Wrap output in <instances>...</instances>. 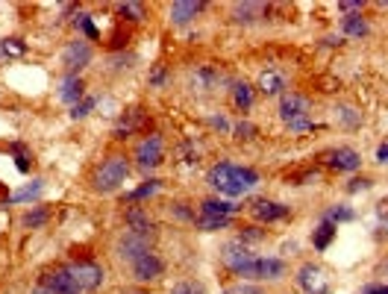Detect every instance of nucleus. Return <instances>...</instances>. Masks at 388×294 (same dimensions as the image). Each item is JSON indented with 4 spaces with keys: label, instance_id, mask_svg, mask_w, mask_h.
I'll use <instances>...</instances> for the list:
<instances>
[{
    "label": "nucleus",
    "instance_id": "f257e3e1",
    "mask_svg": "<svg viewBox=\"0 0 388 294\" xmlns=\"http://www.w3.org/2000/svg\"><path fill=\"white\" fill-rule=\"evenodd\" d=\"M206 182L215 191L227 194V198H241L259 186V171H253L247 165H232V162H218L209 168Z\"/></svg>",
    "mask_w": 388,
    "mask_h": 294
},
{
    "label": "nucleus",
    "instance_id": "f03ea898",
    "mask_svg": "<svg viewBox=\"0 0 388 294\" xmlns=\"http://www.w3.org/2000/svg\"><path fill=\"white\" fill-rule=\"evenodd\" d=\"M280 118L285 121V127L292 129V133H309V129H318V124L312 121V101L303 97V94H283Z\"/></svg>",
    "mask_w": 388,
    "mask_h": 294
},
{
    "label": "nucleus",
    "instance_id": "7ed1b4c3",
    "mask_svg": "<svg viewBox=\"0 0 388 294\" xmlns=\"http://www.w3.org/2000/svg\"><path fill=\"white\" fill-rule=\"evenodd\" d=\"M130 177V162L124 156H109L101 168L94 171V191L112 194L127 182Z\"/></svg>",
    "mask_w": 388,
    "mask_h": 294
},
{
    "label": "nucleus",
    "instance_id": "20e7f679",
    "mask_svg": "<svg viewBox=\"0 0 388 294\" xmlns=\"http://www.w3.org/2000/svg\"><path fill=\"white\" fill-rule=\"evenodd\" d=\"M221 262L229 271L232 277H241V280H253V265H256V256L250 253L247 244L241 242H227L224 250H221Z\"/></svg>",
    "mask_w": 388,
    "mask_h": 294
},
{
    "label": "nucleus",
    "instance_id": "39448f33",
    "mask_svg": "<svg viewBox=\"0 0 388 294\" xmlns=\"http://www.w3.org/2000/svg\"><path fill=\"white\" fill-rule=\"evenodd\" d=\"M165 162V138L159 133H150L144 136L139 145H136V165L141 171H153Z\"/></svg>",
    "mask_w": 388,
    "mask_h": 294
},
{
    "label": "nucleus",
    "instance_id": "423d86ee",
    "mask_svg": "<svg viewBox=\"0 0 388 294\" xmlns=\"http://www.w3.org/2000/svg\"><path fill=\"white\" fill-rule=\"evenodd\" d=\"M71 274L76 280V286H80L83 294H92L103 286V265H97L94 259H76V262H68Z\"/></svg>",
    "mask_w": 388,
    "mask_h": 294
},
{
    "label": "nucleus",
    "instance_id": "0eeeda50",
    "mask_svg": "<svg viewBox=\"0 0 388 294\" xmlns=\"http://www.w3.org/2000/svg\"><path fill=\"white\" fill-rule=\"evenodd\" d=\"M297 286H300L303 294H329V277H327V271L315 265V262H306L297 268Z\"/></svg>",
    "mask_w": 388,
    "mask_h": 294
},
{
    "label": "nucleus",
    "instance_id": "6e6552de",
    "mask_svg": "<svg viewBox=\"0 0 388 294\" xmlns=\"http://www.w3.org/2000/svg\"><path fill=\"white\" fill-rule=\"evenodd\" d=\"M92 45L88 41H83V39H76V41H71L68 48L62 50V65L68 68L71 74H76V71H83V68H88L92 65Z\"/></svg>",
    "mask_w": 388,
    "mask_h": 294
},
{
    "label": "nucleus",
    "instance_id": "1a4fd4ad",
    "mask_svg": "<svg viewBox=\"0 0 388 294\" xmlns=\"http://www.w3.org/2000/svg\"><path fill=\"white\" fill-rule=\"evenodd\" d=\"M288 85V74L280 65H265L262 74H259V92L265 97H280Z\"/></svg>",
    "mask_w": 388,
    "mask_h": 294
},
{
    "label": "nucleus",
    "instance_id": "9d476101",
    "mask_svg": "<svg viewBox=\"0 0 388 294\" xmlns=\"http://www.w3.org/2000/svg\"><path fill=\"white\" fill-rule=\"evenodd\" d=\"M221 83H224V71L218 65H197L194 74L188 77L192 92H215Z\"/></svg>",
    "mask_w": 388,
    "mask_h": 294
},
{
    "label": "nucleus",
    "instance_id": "9b49d317",
    "mask_svg": "<svg viewBox=\"0 0 388 294\" xmlns=\"http://www.w3.org/2000/svg\"><path fill=\"white\" fill-rule=\"evenodd\" d=\"M250 215L256 218L259 224H274V221H285L292 218V209L285 203H276V200H253L250 203Z\"/></svg>",
    "mask_w": 388,
    "mask_h": 294
},
{
    "label": "nucleus",
    "instance_id": "f8f14e48",
    "mask_svg": "<svg viewBox=\"0 0 388 294\" xmlns=\"http://www.w3.org/2000/svg\"><path fill=\"white\" fill-rule=\"evenodd\" d=\"M130 268H132V277H136L139 282H156L165 274V262L156 253H153V250H150V253H144V256H139Z\"/></svg>",
    "mask_w": 388,
    "mask_h": 294
},
{
    "label": "nucleus",
    "instance_id": "ddd939ff",
    "mask_svg": "<svg viewBox=\"0 0 388 294\" xmlns=\"http://www.w3.org/2000/svg\"><path fill=\"white\" fill-rule=\"evenodd\" d=\"M124 221H127V230L139 238H150L153 233H156V221L147 215V209H139V206H130Z\"/></svg>",
    "mask_w": 388,
    "mask_h": 294
},
{
    "label": "nucleus",
    "instance_id": "4468645a",
    "mask_svg": "<svg viewBox=\"0 0 388 294\" xmlns=\"http://www.w3.org/2000/svg\"><path fill=\"white\" fill-rule=\"evenodd\" d=\"M324 162H327L332 171H347L350 174V171H359L362 156L353 147H336V150H329Z\"/></svg>",
    "mask_w": 388,
    "mask_h": 294
},
{
    "label": "nucleus",
    "instance_id": "2eb2a0df",
    "mask_svg": "<svg viewBox=\"0 0 388 294\" xmlns=\"http://www.w3.org/2000/svg\"><path fill=\"white\" fill-rule=\"evenodd\" d=\"M285 262L276 256H256V265H253V280H283L285 277Z\"/></svg>",
    "mask_w": 388,
    "mask_h": 294
},
{
    "label": "nucleus",
    "instance_id": "dca6fc26",
    "mask_svg": "<svg viewBox=\"0 0 388 294\" xmlns=\"http://www.w3.org/2000/svg\"><path fill=\"white\" fill-rule=\"evenodd\" d=\"M144 253H150V242L147 238H139V235H132V233H127L124 238L118 242V256L124 259V262H136L139 256H144Z\"/></svg>",
    "mask_w": 388,
    "mask_h": 294
},
{
    "label": "nucleus",
    "instance_id": "f3484780",
    "mask_svg": "<svg viewBox=\"0 0 388 294\" xmlns=\"http://www.w3.org/2000/svg\"><path fill=\"white\" fill-rule=\"evenodd\" d=\"M206 9L203 0H176V3L171 6V18H174V24H188V21H194L197 15H201Z\"/></svg>",
    "mask_w": 388,
    "mask_h": 294
},
{
    "label": "nucleus",
    "instance_id": "a211bd4d",
    "mask_svg": "<svg viewBox=\"0 0 388 294\" xmlns=\"http://www.w3.org/2000/svg\"><path fill=\"white\" fill-rule=\"evenodd\" d=\"M57 97L62 103H71V106H76L83 101V80L76 77V74H68V77H65L62 83H59V92H57Z\"/></svg>",
    "mask_w": 388,
    "mask_h": 294
},
{
    "label": "nucleus",
    "instance_id": "6ab92c4d",
    "mask_svg": "<svg viewBox=\"0 0 388 294\" xmlns=\"http://www.w3.org/2000/svg\"><path fill=\"white\" fill-rule=\"evenodd\" d=\"M141 124H144V109H130V112H124V118H121V124L115 127V138L118 141L130 138L136 129H141Z\"/></svg>",
    "mask_w": 388,
    "mask_h": 294
},
{
    "label": "nucleus",
    "instance_id": "aec40b11",
    "mask_svg": "<svg viewBox=\"0 0 388 294\" xmlns=\"http://www.w3.org/2000/svg\"><path fill=\"white\" fill-rule=\"evenodd\" d=\"M265 12H268L265 3H236L232 6V21L236 24H253V21L265 18Z\"/></svg>",
    "mask_w": 388,
    "mask_h": 294
},
{
    "label": "nucleus",
    "instance_id": "412c9836",
    "mask_svg": "<svg viewBox=\"0 0 388 294\" xmlns=\"http://www.w3.org/2000/svg\"><path fill=\"white\" fill-rule=\"evenodd\" d=\"M241 209V206L229 203V200H218V198H209L201 203V215H209V218H232Z\"/></svg>",
    "mask_w": 388,
    "mask_h": 294
},
{
    "label": "nucleus",
    "instance_id": "4be33fe9",
    "mask_svg": "<svg viewBox=\"0 0 388 294\" xmlns=\"http://www.w3.org/2000/svg\"><path fill=\"white\" fill-rule=\"evenodd\" d=\"M336 230H338V227L332 224V221H327V218L312 230V247L318 250V253H324V250L332 244V238H336Z\"/></svg>",
    "mask_w": 388,
    "mask_h": 294
},
{
    "label": "nucleus",
    "instance_id": "5701e85b",
    "mask_svg": "<svg viewBox=\"0 0 388 294\" xmlns=\"http://www.w3.org/2000/svg\"><path fill=\"white\" fill-rule=\"evenodd\" d=\"M341 32L350 36V39H365V36H368V21H365L359 12L341 15Z\"/></svg>",
    "mask_w": 388,
    "mask_h": 294
},
{
    "label": "nucleus",
    "instance_id": "b1692460",
    "mask_svg": "<svg viewBox=\"0 0 388 294\" xmlns=\"http://www.w3.org/2000/svg\"><path fill=\"white\" fill-rule=\"evenodd\" d=\"M232 103H236V109H241V112H247L253 106V89L247 83H232Z\"/></svg>",
    "mask_w": 388,
    "mask_h": 294
},
{
    "label": "nucleus",
    "instance_id": "393cba45",
    "mask_svg": "<svg viewBox=\"0 0 388 294\" xmlns=\"http://www.w3.org/2000/svg\"><path fill=\"white\" fill-rule=\"evenodd\" d=\"M232 224V218H209V215H201L194 218V227L203 233H215V230H227V227Z\"/></svg>",
    "mask_w": 388,
    "mask_h": 294
},
{
    "label": "nucleus",
    "instance_id": "a878e982",
    "mask_svg": "<svg viewBox=\"0 0 388 294\" xmlns=\"http://www.w3.org/2000/svg\"><path fill=\"white\" fill-rule=\"evenodd\" d=\"M50 221V209H44V206H39V209H30L24 218H21V224L27 227V230H39V227H44Z\"/></svg>",
    "mask_w": 388,
    "mask_h": 294
},
{
    "label": "nucleus",
    "instance_id": "bb28decb",
    "mask_svg": "<svg viewBox=\"0 0 388 294\" xmlns=\"http://www.w3.org/2000/svg\"><path fill=\"white\" fill-rule=\"evenodd\" d=\"M336 118H338V124L347 127V129H359L362 127V115L353 106H338L336 109Z\"/></svg>",
    "mask_w": 388,
    "mask_h": 294
},
{
    "label": "nucleus",
    "instance_id": "cd10ccee",
    "mask_svg": "<svg viewBox=\"0 0 388 294\" xmlns=\"http://www.w3.org/2000/svg\"><path fill=\"white\" fill-rule=\"evenodd\" d=\"M159 189H162V180H147L144 186H139L136 191L127 194V203H139V200H144V198H150V194H156Z\"/></svg>",
    "mask_w": 388,
    "mask_h": 294
},
{
    "label": "nucleus",
    "instance_id": "c85d7f7f",
    "mask_svg": "<svg viewBox=\"0 0 388 294\" xmlns=\"http://www.w3.org/2000/svg\"><path fill=\"white\" fill-rule=\"evenodd\" d=\"M44 191V180H32V186H24L12 194V203H24V200H36Z\"/></svg>",
    "mask_w": 388,
    "mask_h": 294
},
{
    "label": "nucleus",
    "instance_id": "c756f323",
    "mask_svg": "<svg viewBox=\"0 0 388 294\" xmlns=\"http://www.w3.org/2000/svg\"><path fill=\"white\" fill-rule=\"evenodd\" d=\"M324 218H327V221H332V224H345V221H353V218H356V212H353V209H347V206H329V209L324 212Z\"/></svg>",
    "mask_w": 388,
    "mask_h": 294
},
{
    "label": "nucleus",
    "instance_id": "7c9ffc66",
    "mask_svg": "<svg viewBox=\"0 0 388 294\" xmlns=\"http://www.w3.org/2000/svg\"><path fill=\"white\" fill-rule=\"evenodd\" d=\"M27 45L21 39H3L0 41V56H24Z\"/></svg>",
    "mask_w": 388,
    "mask_h": 294
},
{
    "label": "nucleus",
    "instance_id": "2f4dec72",
    "mask_svg": "<svg viewBox=\"0 0 388 294\" xmlns=\"http://www.w3.org/2000/svg\"><path fill=\"white\" fill-rule=\"evenodd\" d=\"M74 27H80L88 39H101V30L94 27L92 15H85V12H76V18H74Z\"/></svg>",
    "mask_w": 388,
    "mask_h": 294
},
{
    "label": "nucleus",
    "instance_id": "473e14b6",
    "mask_svg": "<svg viewBox=\"0 0 388 294\" xmlns=\"http://www.w3.org/2000/svg\"><path fill=\"white\" fill-rule=\"evenodd\" d=\"M118 15L136 24V21L144 18V6H141V3H118Z\"/></svg>",
    "mask_w": 388,
    "mask_h": 294
},
{
    "label": "nucleus",
    "instance_id": "72a5a7b5",
    "mask_svg": "<svg viewBox=\"0 0 388 294\" xmlns=\"http://www.w3.org/2000/svg\"><path fill=\"white\" fill-rule=\"evenodd\" d=\"M12 154H15V165L21 174H27L32 168V156H30V150L24 145H12Z\"/></svg>",
    "mask_w": 388,
    "mask_h": 294
},
{
    "label": "nucleus",
    "instance_id": "f704fd0d",
    "mask_svg": "<svg viewBox=\"0 0 388 294\" xmlns=\"http://www.w3.org/2000/svg\"><path fill=\"white\" fill-rule=\"evenodd\" d=\"M268 238V233L262 230V227H241V233H238V242L241 244H247V242H265Z\"/></svg>",
    "mask_w": 388,
    "mask_h": 294
},
{
    "label": "nucleus",
    "instance_id": "c9c22d12",
    "mask_svg": "<svg viewBox=\"0 0 388 294\" xmlns=\"http://www.w3.org/2000/svg\"><path fill=\"white\" fill-rule=\"evenodd\" d=\"M232 133H236L238 141H250V138H256V136H259V129L253 127L250 121H238L236 127H232Z\"/></svg>",
    "mask_w": 388,
    "mask_h": 294
},
{
    "label": "nucleus",
    "instance_id": "e433bc0d",
    "mask_svg": "<svg viewBox=\"0 0 388 294\" xmlns=\"http://www.w3.org/2000/svg\"><path fill=\"white\" fill-rule=\"evenodd\" d=\"M180 162H183L185 168H194L197 165V150H194L192 141H183V145H180Z\"/></svg>",
    "mask_w": 388,
    "mask_h": 294
},
{
    "label": "nucleus",
    "instance_id": "4c0bfd02",
    "mask_svg": "<svg viewBox=\"0 0 388 294\" xmlns=\"http://www.w3.org/2000/svg\"><path fill=\"white\" fill-rule=\"evenodd\" d=\"M171 294H206L201 282H194V280H183V282H176V286L171 288Z\"/></svg>",
    "mask_w": 388,
    "mask_h": 294
},
{
    "label": "nucleus",
    "instance_id": "58836bf2",
    "mask_svg": "<svg viewBox=\"0 0 388 294\" xmlns=\"http://www.w3.org/2000/svg\"><path fill=\"white\" fill-rule=\"evenodd\" d=\"M94 106H97V97H83L76 106H71V118H85Z\"/></svg>",
    "mask_w": 388,
    "mask_h": 294
},
{
    "label": "nucleus",
    "instance_id": "ea45409f",
    "mask_svg": "<svg viewBox=\"0 0 388 294\" xmlns=\"http://www.w3.org/2000/svg\"><path fill=\"white\" fill-rule=\"evenodd\" d=\"M165 83H168V68H165V65H156V68L150 71V85L153 89H162Z\"/></svg>",
    "mask_w": 388,
    "mask_h": 294
},
{
    "label": "nucleus",
    "instance_id": "a19ab883",
    "mask_svg": "<svg viewBox=\"0 0 388 294\" xmlns=\"http://www.w3.org/2000/svg\"><path fill=\"white\" fill-rule=\"evenodd\" d=\"M371 186H374V182H371L368 177H353V180L347 182V191H350V194H356V191H368Z\"/></svg>",
    "mask_w": 388,
    "mask_h": 294
},
{
    "label": "nucleus",
    "instance_id": "79ce46f5",
    "mask_svg": "<svg viewBox=\"0 0 388 294\" xmlns=\"http://www.w3.org/2000/svg\"><path fill=\"white\" fill-rule=\"evenodd\" d=\"M376 218H380V227H382V230H388V198L376 203Z\"/></svg>",
    "mask_w": 388,
    "mask_h": 294
},
{
    "label": "nucleus",
    "instance_id": "37998d69",
    "mask_svg": "<svg viewBox=\"0 0 388 294\" xmlns=\"http://www.w3.org/2000/svg\"><path fill=\"white\" fill-rule=\"evenodd\" d=\"M362 6H365L362 0H345V3H338V9H341V12H345V15H350V12H359Z\"/></svg>",
    "mask_w": 388,
    "mask_h": 294
},
{
    "label": "nucleus",
    "instance_id": "c03bdc74",
    "mask_svg": "<svg viewBox=\"0 0 388 294\" xmlns=\"http://www.w3.org/2000/svg\"><path fill=\"white\" fill-rule=\"evenodd\" d=\"M227 294H265V291H259L256 286H232L227 288Z\"/></svg>",
    "mask_w": 388,
    "mask_h": 294
},
{
    "label": "nucleus",
    "instance_id": "a18cd8bd",
    "mask_svg": "<svg viewBox=\"0 0 388 294\" xmlns=\"http://www.w3.org/2000/svg\"><path fill=\"white\" fill-rule=\"evenodd\" d=\"M376 162H380V165H388V141H382V145L376 147Z\"/></svg>",
    "mask_w": 388,
    "mask_h": 294
},
{
    "label": "nucleus",
    "instance_id": "49530a36",
    "mask_svg": "<svg viewBox=\"0 0 388 294\" xmlns=\"http://www.w3.org/2000/svg\"><path fill=\"white\" fill-rule=\"evenodd\" d=\"M212 127L221 129V133H227V129H229V121H227L224 115H215V118H212Z\"/></svg>",
    "mask_w": 388,
    "mask_h": 294
},
{
    "label": "nucleus",
    "instance_id": "de8ad7c7",
    "mask_svg": "<svg viewBox=\"0 0 388 294\" xmlns=\"http://www.w3.org/2000/svg\"><path fill=\"white\" fill-rule=\"evenodd\" d=\"M362 294H388V286H382V282H376V286H368Z\"/></svg>",
    "mask_w": 388,
    "mask_h": 294
},
{
    "label": "nucleus",
    "instance_id": "09e8293b",
    "mask_svg": "<svg viewBox=\"0 0 388 294\" xmlns=\"http://www.w3.org/2000/svg\"><path fill=\"white\" fill-rule=\"evenodd\" d=\"M324 45H327V48H332V45L338 48V45H341V36H327V39H324Z\"/></svg>",
    "mask_w": 388,
    "mask_h": 294
},
{
    "label": "nucleus",
    "instance_id": "8fccbe9b",
    "mask_svg": "<svg viewBox=\"0 0 388 294\" xmlns=\"http://www.w3.org/2000/svg\"><path fill=\"white\" fill-rule=\"evenodd\" d=\"M130 294H150V291H130Z\"/></svg>",
    "mask_w": 388,
    "mask_h": 294
}]
</instances>
